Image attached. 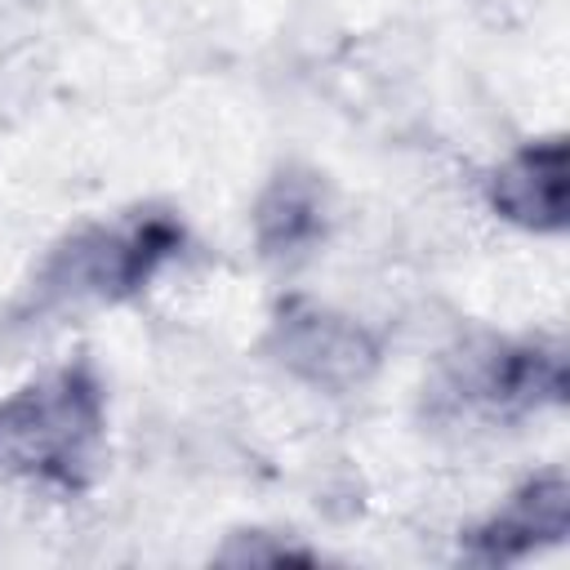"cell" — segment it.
Masks as SVG:
<instances>
[{
	"instance_id": "4",
	"label": "cell",
	"mask_w": 570,
	"mask_h": 570,
	"mask_svg": "<svg viewBox=\"0 0 570 570\" xmlns=\"http://www.w3.org/2000/svg\"><path fill=\"white\" fill-rule=\"evenodd\" d=\"M267 347L289 374L325 392H347L365 383L370 370L379 365L374 334L352 316H338L312 298H285L276 307Z\"/></svg>"
},
{
	"instance_id": "6",
	"label": "cell",
	"mask_w": 570,
	"mask_h": 570,
	"mask_svg": "<svg viewBox=\"0 0 570 570\" xmlns=\"http://www.w3.org/2000/svg\"><path fill=\"white\" fill-rule=\"evenodd\" d=\"M490 209L525 232L552 236L566 232L570 218V160L566 138H534L521 142L494 174H490Z\"/></svg>"
},
{
	"instance_id": "8",
	"label": "cell",
	"mask_w": 570,
	"mask_h": 570,
	"mask_svg": "<svg viewBox=\"0 0 570 570\" xmlns=\"http://www.w3.org/2000/svg\"><path fill=\"white\" fill-rule=\"evenodd\" d=\"M218 561H236V566H281V561H316V552H307V548H294V543H285V539H276V543H267V534L263 530H249V534H232V543L218 552Z\"/></svg>"
},
{
	"instance_id": "7",
	"label": "cell",
	"mask_w": 570,
	"mask_h": 570,
	"mask_svg": "<svg viewBox=\"0 0 570 570\" xmlns=\"http://www.w3.org/2000/svg\"><path fill=\"white\" fill-rule=\"evenodd\" d=\"M330 232V205H325V183L312 169H281L263 187L254 205V240L263 258L272 263H294L312 254Z\"/></svg>"
},
{
	"instance_id": "5",
	"label": "cell",
	"mask_w": 570,
	"mask_h": 570,
	"mask_svg": "<svg viewBox=\"0 0 570 570\" xmlns=\"http://www.w3.org/2000/svg\"><path fill=\"white\" fill-rule=\"evenodd\" d=\"M566 530H570V481L566 472H543L517 485L494 517L472 525L459 552L476 566H508L548 543H561Z\"/></svg>"
},
{
	"instance_id": "2",
	"label": "cell",
	"mask_w": 570,
	"mask_h": 570,
	"mask_svg": "<svg viewBox=\"0 0 570 570\" xmlns=\"http://www.w3.org/2000/svg\"><path fill=\"white\" fill-rule=\"evenodd\" d=\"M183 249L174 214H129L120 223H89L58 240L31 281L27 312L49 316L80 303H120L151 285V276Z\"/></svg>"
},
{
	"instance_id": "1",
	"label": "cell",
	"mask_w": 570,
	"mask_h": 570,
	"mask_svg": "<svg viewBox=\"0 0 570 570\" xmlns=\"http://www.w3.org/2000/svg\"><path fill=\"white\" fill-rule=\"evenodd\" d=\"M102 441L107 401L85 361L58 365L0 401V481L80 494L98 476Z\"/></svg>"
},
{
	"instance_id": "3",
	"label": "cell",
	"mask_w": 570,
	"mask_h": 570,
	"mask_svg": "<svg viewBox=\"0 0 570 570\" xmlns=\"http://www.w3.org/2000/svg\"><path fill=\"white\" fill-rule=\"evenodd\" d=\"M566 396V352L548 338H485L450 356L432 383L436 419L517 423Z\"/></svg>"
}]
</instances>
